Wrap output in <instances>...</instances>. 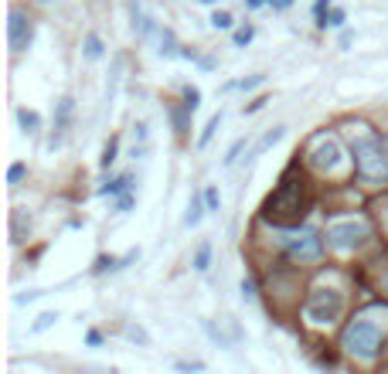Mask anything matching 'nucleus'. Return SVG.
Listing matches in <instances>:
<instances>
[{
  "mask_svg": "<svg viewBox=\"0 0 388 374\" xmlns=\"http://www.w3.org/2000/svg\"><path fill=\"white\" fill-rule=\"evenodd\" d=\"M355 167L361 173V181H388V154L382 150V140L374 133H365L355 140Z\"/></svg>",
  "mask_w": 388,
  "mask_h": 374,
  "instance_id": "2",
  "label": "nucleus"
},
{
  "mask_svg": "<svg viewBox=\"0 0 388 374\" xmlns=\"http://www.w3.org/2000/svg\"><path fill=\"white\" fill-rule=\"evenodd\" d=\"M232 24H235V17L229 14V11H215V14H211V28H218V31H229Z\"/></svg>",
  "mask_w": 388,
  "mask_h": 374,
  "instance_id": "20",
  "label": "nucleus"
},
{
  "mask_svg": "<svg viewBox=\"0 0 388 374\" xmlns=\"http://www.w3.org/2000/svg\"><path fill=\"white\" fill-rule=\"evenodd\" d=\"M307 320L317 324V327H327V324H334V320H341L344 313V296L337 289H330V286H320V289H313L310 299H307Z\"/></svg>",
  "mask_w": 388,
  "mask_h": 374,
  "instance_id": "3",
  "label": "nucleus"
},
{
  "mask_svg": "<svg viewBox=\"0 0 388 374\" xmlns=\"http://www.w3.org/2000/svg\"><path fill=\"white\" fill-rule=\"evenodd\" d=\"M31 232V218H24V211H14V228H11V242H21V235Z\"/></svg>",
  "mask_w": 388,
  "mask_h": 374,
  "instance_id": "15",
  "label": "nucleus"
},
{
  "mask_svg": "<svg viewBox=\"0 0 388 374\" xmlns=\"http://www.w3.org/2000/svg\"><path fill=\"white\" fill-rule=\"evenodd\" d=\"M130 187H133V177H130V173H123V177L109 181L106 187H99V194H103V198H106V194H126Z\"/></svg>",
  "mask_w": 388,
  "mask_h": 374,
  "instance_id": "13",
  "label": "nucleus"
},
{
  "mask_svg": "<svg viewBox=\"0 0 388 374\" xmlns=\"http://www.w3.org/2000/svg\"><path fill=\"white\" fill-rule=\"evenodd\" d=\"M17 123H21L24 133H38V129H41V116L34 109H17Z\"/></svg>",
  "mask_w": 388,
  "mask_h": 374,
  "instance_id": "11",
  "label": "nucleus"
},
{
  "mask_svg": "<svg viewBox=\"0 0 388 374\" xmlns=\"http://www.w3.org/2000/svg\"><path fill=\"white\" fill-rule=\"evenodd\" d=\"M85 341H89V347H99V343H103V333H99V330H89Z\"/></svg>",
  "mask_w": 388,
  "mask_h": 374,
  "instance_id": "33",
  "label": "nucleus"
},
{
  "mask_svg": "<svg viewBox=\"0 0 388 374\" xmlns=\"http://www.w3.org/2000/svg\"><path fill=\"white\" fill-rule=\"evenodd\" d=\"M130 208H133V194L126 191L123 198H120V204H116V211H130Z\"/></svg>",
  "mask_w": 388,
  "mask_h": 374,
  "instance_id": "31",
  "label": "nucleus"
},
{
  "mask_svg": "<svg viewBox=\"0 0 388 374\" xmlns=\"http://www.w3.org/2000/svg\"><path fill=\"white\" fill-rule=\"evenodd\" d=\"M204 204H208V211H218V208H221V194H218L215 184L204 187Z\"/></svg>",
  "mask_w": 388,
  "mask_h": 374,
  "instance_id": "23",
  "label": "nucleus"
},
{
  "mask_svg": "<svg viewBox=\"0 0 388 374\" xmlns=\"http://www.w3.org/2000/svg\"><path fill=\"white\" fill-rule=\"evenodd\" d=\"M126 337H130V341H140V343H150V337H147L143 327H126Z\"/></svg>",
  "mask_w": 388,
  "mask_h": 374,
  "instance_id": "28",
  "label": "nucleus"
},
{
  "mask_svg": "<svg viewBox=\"0 0 388 374\" xmlns=\"http://www.w3.org/2000/svg\"><path fill=\"white\" fill-rule=\"evenodd\" d=\"M242 303H256V282L242 279Z\"/></svg>",
  "mask_w": 388,
  "mask_h": 374,
  "instance_id": "27",
  "label": "nucleus"
},
{
  "mask_svg": "<svg viewBox=\"0 0 388 374\" xmlns=\"http://www.w3.org/2000/svg\"><path fill=\"white\" fill-rule=\"evenodd\" d=\"M160 55H164V58H174V55H181V51H177V38H174L171 28H164V31H160Z\"/></svg>",
  "mask_w": 388,
  "mask_h": 374,
  "instance_id": "14",
  "label": "nucleus"
},
{
  "mask_svg": "<svg viewBox=\"0 0 388 374\" xmlns=\"http://www.w3.org/2000/svg\"><path fill=\"white\" fill-rule=\"evenodd\" d=\"M266 78L263 75H252V78H246V82H238V89H259Z\"/></svg>",
  "mask_w": 388,
  "mask_h": 374,
  "instance_id": "30",
  "label": "nucleus"
},
{
  "mask_svg": "<svg viewBox=\"0 0 388 374\" xmlns=\"http://www.w3.org/2000/svg\"><path fill=\"white\" fill-rule=\"evenodd\" d=\"M103 55H106V48H103V38H99V34H89V38H85V58H103Z\"/></svg>",
  "mask_w": 388,
  "mask_h": 374,
  "instance_id": "16",
  "label": "nucleus"
},
{
  "mask_svg": "<svg viewBox=\"0 0 388 374\" xmlns=\"http://www.w3.org/2000/svg\"><path fill=\"white\" fill-rule=\"evenodd\" d=\"M341 24H344V11H341V7H334L330 14H324L320 21H317V28H341Z\"/></svg>",
  "mask_w": 388,
  "mask_h": 374,
  "instance_id": "18",
  "label": "nucleus"
},
{
  "mask_svg": "<svg viewBox=\"0 0 388 374\" xmlns=\"http://www.w3.org/2000/svg\"><path fill=\"white\" fill-rule=\"evenodd\" d=\"M218 126H221V112H215V116H211V119H208V126H204V133L201 137H198V146H208V143H211V137H215V129Z\"/></svg>",
  "mask_w": 388,
  "mask_h": 374,
  "instance_id": "17",
  "label": "nucleus"
},
{
  "mask_svg": "<svg viewBox=\"0 0 388 374\" xmlns=\"http://www.w3.org/2000/svg\"><path fill=\"white\" fill-rule=\"evenodd\" d=\"M344 347L355 358H365V360L378 358V351H382V330L374 327L372 320H355L351 327L344 330Z\"/></svg>",
  "mask_w": 388,
  "mask_h": 374,
  "instance_id": "4",
  "label": "nucleus"
},
{
  "mask_svg": "<svg viewBox=\"0 0 388 374\" xmlns=\"http://www.w3.org/2000/svg\"><path fill=\"white\" fill-rule=\"evenodd\" d=\"M246 4H248V7H263L266 0H246Z\"/></svg>",
  "mask_w": 388,
  "mask_h": 374,
  "instance_id": "35",
  "label": "nucleus"
},
{
  "mask_svg": "<svg viewBox=\"0 0 388 374\" xmlns=\"http://www.w3.org/2000/svg\"><path fill=\"white\" fill-rule=\"evenodd\" d=\"M51 324H58V313H41V316H38V324L31 327V333H41V330H48Z\"/></svg>",
  "mask_w": 388,
  "mask_h": 374,
  "instance_id": "25",
  "label": "nucleus"
},
{
  "mask_svg": "<svg viewBox=\"0 0 388 374\" xmlns=\"http://www.w3.org/2000/svg\"><path fill=\"white\" fill-rule=\"evenodd\" d=\"M327 7H330V0H317V4H313V14H317V21L327 14Z\"/></svg>",
  "mask_w": 388,
  "mask_h": 374,
  "instance_id": "32",
  "label": "nucleus"
},
{
  "mask_svg": "<svg viewBox=\"0 0 388 374\" xmlns=\"http://www.w3.org/2000/svg\"><path fill=\"white\" fill-rule=\"evenodd\" d=\"M252 34H256V31H252V28H248V24H246V28H238V31L232 34V41H235V45H238V48H246L248 41H252Z\"/></svg>",
  "mask_w": 388,
  "mask_h": 374,
  "instance_id": "26",
  "label": "nucleus"
},
{
  "mask_svg": "<svg viewBox=\"0 0 388 374\" xmlns=\"http://www.w3.org/2000/svg\"><path fill=\"white\" fill-rule=\"evenodd\" d=\"M385 289H388V272H385Z\"/></svg>",
  "mask_w": 388,
  "mask_h": 374,
  "instance_id": "36",
  "label": "nucleus"
},
{
  "mask_svg": "<svg viewBox=\"0 0 388 374\" xmlns=\"http://www.w3.org/2000/svg\"><path fill=\"white\" fill-rule=\"evenodd\" d=\"M198 106H201V92H198L194 85H184V109H187V112H194Z\"/></svg>",
  "mask_w": 388,
  "mask_h": 374,
  "instance_id": "21",
  "label": "nucleus"
},
{
  "mask_svg": "<svg viewBox=\"0 0 388 374\" xmlns=\"http://www.w3.org/2000/svg\"><path fill=\"white\" fill-rule=\"evenodd\" d=\"M21 177H24V164H14V167L7 171V181H11V187L21 184Z\"/></svg>",
  "mask_w": 388,
  "mask_h": 374,
  "instance_id": "29",
  "label": "nucleus"
},
{
  "mask_svg": "<svg viewBox=\"0 0 388 374\" xmlns=\"http://www.w3.org/2000/svg\"><path fill=\"white\" fill-rule=\"evenodd\" d=\"M246 143H248V137H242V140H235V143H232V150L225 154V167H232L235 160H238V154L246 150Z\"/></svg>",
  "mask_w": 388,
  "mask_h": 374,
  "instance_id": "24",
  "label": "nucleus"
},
{
  "mask_svg": "<svg viewBox=\"0 0 388 374\" xmlns=\"http://www.w3.org/2000/svg\"><path fill=\"white\" fill-rule=\"evenodd\" d=\"M269 4H273V7H276V11H286V7H290V4H293V0H269Z\"/></svg>",
  "mask_w": 388,
  "mask_h": 374,
  "instance_id": "34",
  "label": "nucleus"
},
{
  "mask_svg": "<svg viewBox=\"0 0 388 374\" xmlns=\"http://www.w3.org/2000/svg\"><path fill=\"white\" fill-rule=\"evenodd\" d=\"M208 265H211V245L204 242L201 249H198V255H194V269H198V272H208Z\"/></svg>",
  "mask_w": 388,
  "mask_h": 374,
  "instance_id": "19",
  "label": "nucleus"
},
{
  "mask_svg": "<svg viewBox=\"0 0 388 374\" xmlns=\"http://www.w3.org/2000/svg\"><path fill=\"white\" fill-rule=\"evenodd\" d=\"M204 208H208V204H204V191H201V194H194V198L187 201V215H184V225H187V228H194V225L201 221Z\"/></svg>",
  "mask_w": 388,
  "mask_h": 374,
  "instance_id": "10",
  "label": "nucleus"
},
{
  "mask_svg": "<svg viewBox=\"0 0 388 374\" xmlns=\"http://www.w3.org/2000/svg\"><path fill=\"white\" fill-rule=\"evenodd\" d=\"M68 119H72V99H62V102H58V129H55V137H51V143H48V146H51V150H55V146H58V143H62V137H65V126H68Z\"/></svg>",
  "mask_w": 388,
  "mask_h": 374,
  "instance_id": "9",
  "label": "nucleus"
},
{
  "mask_svg": "<svg viewBox=\"0 0 388 374\" xmlns=\"http://www.w3.org/2000/svg\"><path fill=\"white\" fill-rule=\"evenodd\" d=\"M116 150H120V143L109 140V143H106V150H103V160H99V167H103V171H109V167L116 164Z\"/></svg>",
  "mask_w": 388,
  "mask_h": 374,
  "instance_id": "22",
  "label": "nucleus"
},
{
  "mask_svg": "<svg viewBox=\"0 0 388 374\" xmlns=\"http://www.w3.org/2000/svg\"><path fill=\"white\" fill-rule=\"evenodd\" d=\"M341 143L334 140V137H327V140H320L317 146L310 150V167H317V171H337L341 167Z\"/></svg>",
  "mask_w": 388,
  "mask_h": 374,
  "instance_id": "7",
  "label": "nucleus"
},
{
  "mask_svg": "<svg viewBox=\"0 0 388 374\" xmlns=\"http://www.w3.org/2000/svg\"><path fill=\"white\" fill-rule=\"evenodd\" d=\"M286 242V252L293 255V259H317L320 249H324V238L317 232H300V235H290V238H283Z\"/></svg>",
  "mask_w": 388,
  "mask_h": 374,
  "instance_id": "8",
  "label": "nucleus"
},
{
  "mask_svg": "<svg viewBox=\"0 0 388 374\" xmlns=\"http://www.w3.org/2000/svg\"><path fill=\"white\" fill-rule=\"evenodd\" d=\"M368 235H372V228L365 225L361 218H347V221H334L330 228H327V245L330 249H357V245H365L368 242Z\"/></svg>",
  "mask_w": 388,
  "mask_h": 374,
  "instance_id": "5",
  "label": "nucleus"
},
{
  "mask_svg": "<svg viewBox=\"0 0 388 374\" xmlns=\"http://www.w3.org/2000/svg\"><path fill=\"white\" fill-rule=\"evenodd\" d=\"M204 4H218V0H204Z\"/></svg>",
  "mask_w": 388,
  "mask_h": 374,
  "instance_id": "37",
  "label": "nucleus"
},
{
  "mask_svg": "<svg viewBox=\"0 0 388 374\" xmlns=\"http://www.w3.org/2000/svg\"><path fill=\"white\" fill-rule=\"evenodd\" d=\"M283 133H286V129H283V126H276V129H269V133H266L263 140L256 143V150H252V156H263L266 150H269V146H276V143L283 140Z\"/></svg>",
  "mask_w": 388,
  "mask_h": 374,
  "instance_id": "12",
  "label": "nucleus"
},
{
  "mask_svg": "<svg viewBox=\"0 0 388 374\" xmlns=\"http://www.w3.org/2000/svg\"><path fill=\"white\" fill-rule=\"evenodd\" d=\"M7 41H11V51L21 55V51H28L34 41V24L28 14H21V11H11V21H7Z\"/></svg>",
  "mask_w": 388,
  "mask_h": 374,
  "instance_id": "6",
  "label": "nucleus"
},
{
  "mask_svg": "<svg viewBox=\"0 0 388 374\" xmlns=\"http://www.w3.org/2000/svg\"><path fill=\"white\" fill-rule=\"evenodd\" d=\"M266 221L273 225H293V221L303 218V194H300V184L296 181H283L263 204Z\"/></svg>",
  "mask_w": 388,
  "mask_h": 374,
  "instance_id": "1",
  "label": "nucleus"
}]
</instances>
